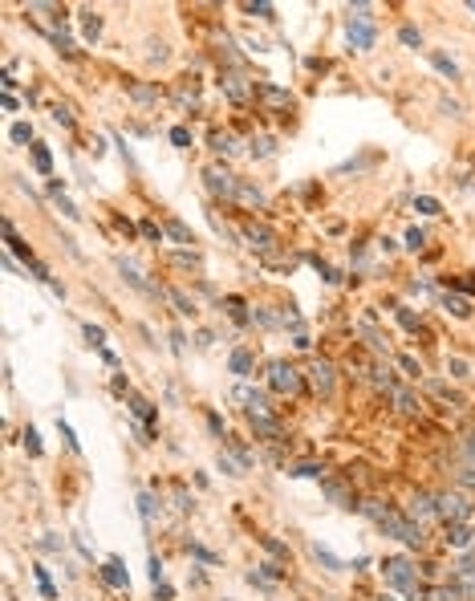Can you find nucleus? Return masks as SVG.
Wrapping results in <instances>:
<instances>
[{"instance_id": "23", "label": "nucleus", "mask_w": 475, "mask_h": 601, "mask_svg": "<svg viewBox=\"0 0 475 601\" xmlns=\"http://www.w3.org/2000/svg\"><path fill=\"white\" fill-rule=\"evenodd\" d=\"M130 98L134 102H155L159 98V86H130Z\"/></svg>"}, {"instance_id": "46", "label": "nucleus", "mask_w": 475, "mask_h": 601, "mask_svg": "<svg viewBox=\"0 0 475 601\" xmlns=\"http://www.w3.org/2000/svg\"><path fill=\"white\" fill-rule=\"evenodd\" d=\"M142 236H151V240H159V223H151V219H146V223H142Z\"/></svg>"}, {"instance_id": "10", "label": "nucleus", "mask_w": 475, "mask_h": 601, "mask_svg": "<svg viewBox=\"0 0 475 601\" xmlns=\"http://www.w3.org/2000/svg\"><path fill=\"white\" fill-rule=\"evenodd\" d=\"M406 516H410L415 524H423V520L439 516V508H434V500H431V496H415V500H410V508H406Z\"/></svg>"}, {"instance_id": "9", "label": "nucleus", "mask_w": 475, "mask_h": 601, "mask_svg": "<svg viewBox=\"0 0 475 601\" xmlns=\"http://www.w3.org/2000/svg\"><path fill=\"white\" fill-rule=\"evenodd\" d=\"M248 419H252L256 435H264V439H285V427L272 419V411H268V415H248Z\"/></svg>"}, {"instance_id": "24", "label": "nucleus", "mask_w": 475, "mask_h": 601, "mask_svg": "<svg viewBox=\"0 0 475 601\" xmlns=\"http://www.w3.org/2000/svg\"><path fill=\"white\" fill-rule=\"evenodd\" d=\"M431 61H434V65H439V69H443V74H447V78H451V82L459 78V65H455V61H447L443 53H431Z\"/></svg>"}, {"instance_id": "39", "label": "nucleus", "mask_w": 475, "mask_h": 601, "mask_svg": "<svg viewBox=\"0 0 475 601\" xmlns=\"http://www.w3.org/2000/svg\"><path fill=\"white\" fill-rule=\"evenodd\" d=\"M171 142H175V146H187V142H191L187 127H175V130H171Z\"/></svg>"}, {"instance_id": "47", "label": "nucleus", "mask_w": 475, "mask_h": 601, "mask_svg": "<svg viewBox=\"0 0 475 601\" xmlns=\"http://www.w3.org/2000/svg\"><path fill=\"white\" fill-rule=\"evenodd\" d=\"M86 338H89L93 345H102V329H93V325H86Z\"/></svg>"}, {"instance_id": "36", "label": "nucleus", "mask_w": 475, "mask_h": 601, "mask_svg": "<svg viewBox=\"0 0 475 601\" xmlns=\"http://www.w3.org/2000/svg\"><path fill=\"white\" fill-rule=\"evenodd\" d=\"M53 118H57L61 127H74V114H69V106H57V110H53Z\"/></svg>"}, {"instance_id": "44", "label": "nucleus", "mask_w": 475, "mask_h": 601, "mask_svg": "<svg viewBox=\"0 0 475 601\" xmlns=\"http://www.w3.org/2000/svg\"><path fill=\"white\" fill-rule=\"evenodd\" d=\"M248 12H260V17H272V4H244Z\"/></svg>"}, {"instance_id": "38", "label": "nucleus", "mask_w": 475, "mask_h": 601, "mask_svg": "<svg viewBox=\"0 0 475 601\" xmlns=\"http://www.w3.org/2000/svg\"><path fill=\"white\" fill-rule=\"evenodd\" d=\"M398 321H402V325H406V329H419V317H415V313H410V309H398Z\"/></svg>"}, {"instance_id": "8", "label": "nucleus", "mask_w": 475, "mask_h": 601, "mask_svg": "<svg viewBox=\"0 0 475 601\" xmlns=\"http://www.w3.org/2000/svg\"><path fill=\"white\" fill-rule=\"evenodd\" d=\"M244 240H248L256 252H268V248L276 244V236H272L268 228H260V223H248V228H244Z\"/></svg>"}, {"instance_id": "22", "label": "nucleus", "mask_w": 475, "mask_h": 601, "mask_svg": "<svg viewBox=\"0 0 475 601\" xmlns=\"http://www.w3.org/2000/svg\"><path fill=\"white\" fill-rule=\"evenodd\" d=\"M362 512H366L370 520H374V524H378V520H382V516H386L390 508L382 504V500H366V504H362Z\"/></svg>"}, {"instance_id": "15", "label": "nucleus", "mask_w": 475, "mask_h": 601, "mask_svg": "<svg viewBox=\"0 0 475 601\" xmlns=\"http://www.w3.org/2000/svg\"><path fill=\"white\" fill-rule=\"evenodd\" d=\"M212 146H216L219 155H236V151H240V142H236L232 130H216V134H212Z\"/></svg>"}, {"instance_id": "6", "label": "nucleus", "mask_w": 475, "mask_h": 601, "mask_svg": "<svg viewBox=\"0 0 475 601\" xmlns=\"http://www.w3.org/2000/svg\"><path fill=\"white\" fill-rule=\"evenodd\" d=\"M203 179H208V187H212L216 195H223V199H236V195H240V179H236L232 171H223V167H208Z\"/></svg>"}, {"instance_id": "30", "label": "nucleus", "mask_w": 475, "mask_h": 601, "mask_svg": "<svg viewBox=\"0 0 475 601\" xmlns=\"http://www.w3.org/2000/svg\"><path fill=\"white\" fill-rule=\"evenodd\" d=\"M98 33H102V17H93V12H86V37L93 41Z\"/></svg>"}, {"instance_id": "34", "label": "nucleus", "mask_w": 475, "mask_h": 601, "mask_svg": "<svg viewBox=\"0 0 475 601\" xmlns=\"http://www.w3.org/2000/svg\"><path fill=\"white\" fill-rule=\"evenodd\" d=\"M313 553H317V557L325 560V565H329V569H342V560L333 557V553H329V549H321V545H317V549H313Z\"/></svg>"}, {"instance_id": "4", "label": "nucleus", "mask_w": 475, "mask_h": 601, "mask_svg": "<svg viewBox=\"0 0 475 601\" xmlns=\"http://www.w3.org/2000/svg\"><path fill=\"white\" fill-rule=\"evenodd\" d=\"M434 508H439V516L447 520V524H463L467 516H472V496L467 492H443L439 500H434Z\"/></svg>"}, {"instance_id": "33", "label": "nucleus", "mask_w": 475, "mask_h": 601, "mask_svg": "<svg viewBox=\"0 0 475 601\" xmlns=\"http://www.w3.org/2000/svg\"><path fill=\"white\" fill-rule=\"evenodd\" d=\"M29 138H33V130L25 127V122H16V127H12V142H29Z\"/></svg>"}, {"instance_id": "2", "label": "nucleus", "mask_w": 475, "mask_h": 601, "mask_svg": "<svg viewBox=\"0 0 475 601\" xmlns=\"http://www.w3.org/2000/svg\"><path fill=\"white\" fill-rule=\"evenodd\" d=\"M268 386L276 390V394H301V386H305V374L293 366V362H272L268 366Z\"/></svg>"}, {"instance_id": "40", "label": "nucleus", "mask_w": 475, "mask_h": 601, "mask_svg": "<svg viewBox=\"0 0 475 601\" xmlns=\"http://www.w3.org/2000/svg\"><path fill=\"white\" fill-rule=\"evenodd\" d=\"M264 549H268V553H272V557H289V553H285V545H276V540H272V536H264Z\"/></svg>"}, {"instance_id": "1", "label": "nucleus", "mask_w": 475, "mask_h": 601, "mask_svg": "<svg viewBox=\"0 0 475 601\" xmlns=\"http://www.w3.org/2000/svg\"><path fill=\"white\" fill-rule=\"evenodd\" d=\"M382 573H386L390 585L402 589V593H415V589H419V569H415L410 557H386L382 560Z\"/></svg>"}, {"instance_id": "25", "label": "nucleus", "mask_w": 475, "mask_h": 601, "mask_svg": "<svg viewBox=\"0 0 475 601\" xmlns=\"http://www.w3.org/2000/svg\"><path fill=\"white\" fill-rule=\"evenodd\" d=\"M252 151H256L260 159H268V155H272V151H276V142H272V138H268V134H260V138H252Z\"/></svg>"}, {"instance_id": "5", "label": "nucleus", "mask_w": 475, "mask_h": 601, "mask_svg": "<svg viewBox=\"0 0 475 601\" xmlns=\"http://www.w3.org/2000/svg\"><path fill=\"white\" fill-rule=\"evenodd\" d=\"M305 374H309V382H313V390L317 394H333V386H338V370H333V362H325V358H313L309 366H305Z\"/></svg>"}, {"instance_id": "13", "label": "nucleus", "mask_w": 475, "mask_h": 601, "mask_svg": "<svg viewBox=\"0 0 475 601\" xmlns=\"http://www.w3.org/2000/svg\"><path fill=\"white\" fill-rule=\"evenodd\" d=\"M260 98H264L268 106H280V110H293V94H285V89H276V86H260Z\"/></svg>"}, {"instance_id": "28", "label": "nucleus", "mask_w": 475, "mask_h": 601, "mask_svg": "<svg viewBox=\"0 0 475 601\" xmlns=\"http://www.w3.org/2000/svg\"><path fill=\"white\" fill-rule=\"evenodd\" d=\"M33 163H37V171H41V175H49V167H53V163H49V151H45V146H33Z\"/></svg>"}, {"instance_id": "7", "label": "nucleus", "mask_w": 475, "mask_h": 601, "mask_svg": "<svg viewBox=\"0 0 475 601\" xmlns=\"http://www.w3.org/2000/svg\"><path fill=\"white\" fill-rule=\"evenodd\" d=\"M219 86H223V94H228L232 102H248V78H244L240 69H223V74H219Z\"/></svg>"}, {"instance_id": "42", "label": "nucleus", "mask_w": 475, "mask_h": 601, "mask_svg": "<svg viewBox=\"0 0 475 601\" xmlns=\"http://www.w3.org/2000/svg\"><path fill=\"white\" fill-rule=\"evenodd\" d=\"M398 362H402V370H406V374H415V378H419V374H423V370H419V362H415V358H398Z\"/></svg>"}, {"instance_id": "14", "label": "nucleus", "mask_w": 475, "mask_h": 601, "mask_svg": "<svg viewBox=\"0 0 475 601\" xmlns=\"http://www.w3.org/2000/svg\"><path fill=\"white\" fill-rule=\"evenodd\" d=\"M130 411H134V419H142V423H146V430L155 435V406H151L146 398H130Z\"/></svg>"}, {"instance_id": "11", "label": "nucleus", "mask_w": 475, "mask_h": 601, "mask_svg": "<svg viewBox=\"0 0 475 601\" xmlns=\"http://www.w3.org/2000/svg\"><path fill=\"white\" fill-rule=\"evenodd\" d=\"M102 577H106V585H114V589H126V585H130L122 560H106V565H102Z\"/></svg>"}, {"instance_id": "26", "label": "nucleus", "mask_w": 475, "mask_h": 601, "mask_svg": "<svg viewBox=\"0 0 475 601\" xmlns=\"http://www.w3.org/2000/svg\"><path fill=\"white\" fill-rule=\"evenodd\" d=\"M167 232H171L175 240H179V244H195V240H191V232H187V228H183L179 219H167Z\"/></svg>"}, {"instance_id": "19", "label": "nucleus", "mask_w": 475, "mask_h": 601, "mask_svg": "<svg viewBox=\"0 0 475 601\" xmlns=\"http://www.w3.org/2000/svg\"><path fill=\"white\" fill-rule=\"evenodd\" d=\"M325 496H329L333 504H353L349 492H346V483H338V479H325Z\"/></svg>"}, {"instance_id": "45", "label": "nucleus", "mask_w": 475, "mask_h": 601, "mask_svg": "<svg viewBox=\"0 0 475 601\" xmlns=\"http://www.w3.org/2000/svg\"><path fill=\"white\" fill-rule=\"evenodd\" d=\"M459 479H463V483H472V488H475V463H467V468L459 472Z\"/></svg>"}, {"instance_id": "35", "label": "nucleus", "mask_w": 475, "mask_h": 601, "mask_svg": "<svg viewBox=\"0 0 475 601\" xmlns=\"http://www.w3.org/2000/svg\"><path fill=\"white\" fill-rule=\"evenodd\" d=\"M398 37H402V45H423V37H419V29H410V25H406V29H402Z\"/></svg>"}, {"instance_id": "32", "label": "nucleus", "mask_w": 475, "mask_h": 601, "mask_svg": "<svg viewBox=\"0 0 475 601\" xmlns=\"http://www.w3.org/2000/svg\"><path fill=\"white\" fill-rule=\"evenodd\" d=\"M138 504H142V520H155V512H159V504H155V496H142Z\"/></svg>"}, {"instance_id": "37", "label": "nucleus", "mask_w": 475, "mask_h": 601, "mask_svg": "<svg viewBox=\"0 0 475 601\" xmlns=\"http://www.w3.org/2000/svg\"><path fill=\"white\" fill-rule=\"evenodd\" d=\"M427 244V236L419 232V228H410V236H406V248H423Z\"/></svg>"}, {"instance_id": "17", "label": "nucleus", "mask_w": 475, "mask_h": 601, "mask_svg": "<svg viewBox=\"0 0 475 601\" xmlns=\"http://www.w3.org/2000/svg\"><path fill=\"white\" fill-rule=\"evenodd\" d=\"M240 204H248V208H264V191L252 187V183H240V195H236Z\"/></svg>"}, {"instance_id": "48", "label": "nucleus", "mask_w": 475, "mask_h": 601, "mask_svg": "<svg viewBox=\"0 0 475 601\" xmlns=\"http://www.w3.org/2000/svg\"><path fill=\"white\" fill-rule=\"evenodd\" d=\"M467 455H472V463H475V435H467Z\"/></svg>"}, {"instance_id": "18", "label": "nucleus", "mask_w": 475, "mask_h": 601, "mask_svg": "<svg viewBox=\"0 0 475 601\" xmlns=\"http://www.w3.org/2000/svg\"><path fill=\"white\" fill-rule=\"evenodd\" d=\"M443 309L451 313V317H472V305L463 297H451V293H443Z\"/></svg>"}, {"instance_id": "21", "label": "nucleus", "mask_w": 475, "mask_h": 601, "mask_svg": "<svg viewBox=\"0 0 475 601\" xmlns=\"http://www.w3.org/2000/svg\"><path fill=\"white\" fill-rule=\"evenodd\" d=\"M248 370H252V358H248L244 349H236V353H232V374H248Z\"/></svg>"}, {"instance_id": "29", "label": "nucleus", "mask_w": 475, "mask_h": 601, "mask_svg": "<svg viewBox=\"0 0 475 601\" xmlns=\"http://www.w3.org/2000/svg\"><path fill=\"white\" fill-rule=\"evenodd\" d=\"M228 313H232V317H236L240 325L248 321V313H244V300H240V297H228Z\"/></svg>"}, {"instance_id": "16", "label": "nucleus", "mask_w": 475, "mask_h": 601, "mask_svg": "<svg viewBox=\"0 0 475 601\" xmlns=\"http://www.w3.org/2000/svg\"><path fill=\"white\" fill-rule=\"evenodd\" d=\"M394 406H398V415H419V398H415L410 390L394 386Z\"/></svg>"}, {"instance_id": "43", "label": "nucleus", "mask_w": 475, "mask_h": 601, "mask_svg": "<svg viewBox=\"0 0 475 601\" xmlns=\"http://www.w3.org/2000/svg\"><path fill=\"white\" fill-rule=\"evenodd\" d=\"M37 585H41L45 598H53V585H49V577H45V569H37Z\"/></svg>"}, {"instance_id": "41", "label": "nucleus", "mask_w": 475, "mask_h": 601, "mask_svg": "<svg viewBox=\"0 0 475 601\" xmlns=\"http://www.w3.org/2000/svg\"><path fill=\"white\" fill-rule=\"evenodd\" d=\"M293 475H321V468H317V463H297Z\"/></svg>"}, {"instance_id": "31", "label": "nucleus", "mask_w": 475, "mask_h": 601, "mask_svg": "<svg viewBox=\"0 0 475 601\" xmlns=\"http://www.w3.org/2000/svg\"><path fill=\"white\" fill-rule=\"evenodd\" d=\"M171 300H175V305H179V313H187V317H191V313H195V305H191V300L183 297V293H179V289H171Z\"/></svg>"}, {"instance_id": "20", "label": "nucleus", "mask_w": 475, "mask_h": 601, "mask_svg": "<svg viewBox=\"0 0 475 601\" xmlns=\"http://www.w3.org/2000/svg\"><path fill=\"white\" fill-rule=\"evenodd\" d=\"M427 598H431V601H463V593H459V585L451 581V585H439V589H431Z\"/></svg>"}, {"instance_id": "3", "label": "nucleus", "mask_w": 475, "mask_h": 601, "mask_svg": "<svg viewBox=\"0 0 475 601\" xmlns=\"http://www.w3.org/2000/svg\"><path fill=\"white\" fill-rule=\"evenodd\" d=\"M378 528H382L386 536H398V540H406V545H423V524H415L410 516L386 512L382 520H378Z\"/></svg>"}, {"instance_id": "12", "label": "nucleus", "mask_w": 475, "mask_h": 601, "mask_svg": "<svg viewBox=\"0 0 475 601\" xmlns=\"http://www.w3.org/2000/svg\"><path fill=\"white\" fill-rule=\"evenodd\" d=\"M472 536L475 532L467 528V524H447V545H451V549H472Z\"/></svg>"}, {"instance_id": "49", "label": "nucleus", "mask_w": 475, "mask_h": 601, "mask_svg": "<svg viewBox=\"0 0 475 601\" xmlns=\"http://www.w3.org/2000/svg\"><path fill=\"white\" fill-rule=\"evenodd\" d=\"M378 601H390V598H378Z\"/></svg>"}, {"instance_id": "27", "label": "nucleus", "mask_w": 475, "mask_h": 601, "mask_svg": "<svg viewBox=\"0 0 475 601\" xmlns=\"http://www.w3.org/2000/svg\"><path fill=\"white\" fill-rule=\"evenodd\" d=\"M415 212H423V215H439V199H431V195H419V199H415Z\"/></svg>"}]
</instances>
